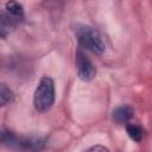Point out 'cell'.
Instances as JSON below:
<instances>
[{"label": "cell", "instance_id": "6da1fadb", "mask_svg": "<svg viewBox=\"0 0 152 152\" xmlns=\"http://www.w3.org/2000/svg\"><path fill=\"white\" fill-rule=\"evenodd\" d=\"M0 141L10 147L19 150L21 152H40L45 147V139L42 137H26L17 135L11 131H4L0 133Z\"/></svg>", "mask_w": 152, "mask_h": 152}, {"label": "cell", "instance_id": "7a4b0ae2", "mask_svg": "<svg viewBox=\"0 0 152 152\" xmlns=\"http://www.w3.org/2000/svg\"><path fill=\"white\" fill-rule=\"evenodd\" d=\"M75 36L78 44L95 55H102L106 50V44L100 33L88 25H77Z\"/></svg>", "mask_w": 152, "mask_h": 152}, {"label": "cell", "instance_id": "3957f363", "mask_svg": "<svg viewBox=\"0 0 152 152\" xmlns=\"http://www.w3.org/2000/svg\"><path fill=\"white\" fill-rule=\"evenodd\" d=\"M55 103V84L53 81L45 76L43 77L33 94V106L39 113H45L52 108Z\"/></svg>", "mask_w": 152, "mask_h": 152}, {"label": "cell", "instance_id": "277c9868", "mask_svg": "<svg viewBox=\"0 0 152 152\" xmlns=\"http://www.w3.org/2000/svg\"><path fill=\"white\" fill-rule=\"evenodd\" d=\"M75 64H76V71L77 76L86 82H89L95 78L96 76V68L94 63L87 57V55L78 49L75 55Z\"/></svg>", "mask_w": 152, "mask_h": 152}, {"label": "cell", "instance_id": "5b68a950", "mask_svg": "<svg viewBox=\"0 0 152 152\" xmlns=\"http://www.w3.org/2000/svg\"><path fill=\"white\" fill-rule=\"evenodd\" d=\"M133 114H134V110L131 106L128 104H124V106H120L118 108H115L112 113V118L115 122H119V124H124V122H127L129 121L132 118H133Z\"/></svg>", "mask_w": 152, "mask_h": 152}, {"label": "cell", "instance_id": "8992f818", "mask_svg": "<svg viewBox=\"0 0 152 152\" xmlns=\"http://www.w3.org/2000/svg\"><path fill=\"white\" fill-rule=\"evenodd\" d=\"M17 26V19L7 14H0V37L6 38Z\"/></svg>", "mask_w": 152, "mask_h": 152}, {"label": "cell", "instance_id": "52a82bcc", "mask_svg": "<svg viewBox=\"0 0 152 152\" xmlns=\"http://www.w3.org/2000/svg\"><path fill=\"white\" fill-rule=\"evenodd\" d=\"M14 99V94L12 89L5 83H0V107H5L10 104Z\"/></svg>", "mask_w": 152, "mask_h": 152}, {"label": "cell", "instance_id": "ba28073f", "mask_svg": "<svg viewBox=\"0 0 152 152\" xmlns=\"http://www.w3.org/2000/svg\"><path fill=\"white\" fill-rule=\"evenodd\" d=\"M126 132L129 135V138L132 140H134L135 142H140L144 135V129L141 126L137 125V124H127L126 125Z\"/></svg>", "mask_w": 152, "mask_h": 152}, {"label": "cell", "instance_id": "9c48e42d", "mask_svg": "<svg viewBox=\"0 0 152 152\" xmlns=\"http://www.w3.org/2000/svg\"><path fill=\"white\" fill-rule=\"evenodd\" d=\"M6 10L10 12V14L14 18H21L24 15V7L21 4L17 1H11L6 4Z\"/></svg>", "mask_w": 152, "mask_h": 152}, {"label": "cell", "instance_id": "30bf717a", "mask_svg": "<svg viewBox=\"0 0 152 152\" xmlns=\"http://www.w3.org/2000/svg\"><path fill=\"white\" fill-rule=\"evenodd\" d=\"M86 152H109V150L102 145H94V146L89 147Z\"/></svg>", "mask_w": 152, "mask_h": 152}]
</instances>
